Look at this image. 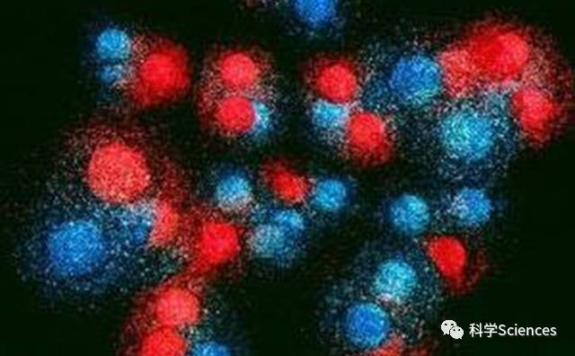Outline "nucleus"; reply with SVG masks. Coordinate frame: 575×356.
<instances>
[{"instance_id":"1","label":"nucleus","mask_w":575,"mask_h":356,"mask_svg":"<svg viewBox=\"0 0 575 356\" xmlns=\"http://www.w3.org/2000/svg\"><path fill=\"white\" fill-rule=\"evenodd\" d=\"M14 258L29 280L66 298L112 292L143 263L122 249L98 210L52 193L24 226Z\"/></svg>"},{"instance_id":"2","label":"nucleus","mask_w":575,"mask_h":356,"mask_svg":"<svg viewBox=\"0 0 575 356\" xmlns=\"http://www.w3.org/2000/svg\"><path fill=\"white\" fill-rule=\"evenodd\" d=\"M415 127L411 156L451 185L491 187L508 173L526 138L513 93L496 85L452 92Z\"/></svg>"},{"instance_id":"3","label":"nucleus","mask_w":575,"mask_h":356,"mask_svg":"<svg viewBox=\"0 0 575 356\" xmlns=\"http://www.w3.org/2000/svg\"><path fill=\"white\" fill-rule=\"evenodd\" d=\"M56 177L51 193L99 210L170 190L146 138L112 129L77 136L63 155Z\"/></svg>"},{"instance_id":"4","label":"nucleus","mask_w":575,"mask_h":356,"mask_svg":"<svg viewBox=\"0 0 575 356\" xmlns=\"http://www.w3.org/2000/svg\"><path fill=\"white\" fill-rule=\"evenodd\" d=\"M345 275L392 310L418 343L448 293L444 272L424 242L384 234L358 249Z\"/></svg>"},{"instance_id":"5","label":"nucleus","mask_w":575,"mask_h":356,"mask_svg":"<svg viewBox=\"0 0 575 356\" xmlns=\"http://www.w3.org/2000/svg\"><path fill=\"white\" fill-rule=\"evenodd\" d=\"M452 92V79L441 54L406 47L383 53L372 70H365L361 99H365L362 106L383 116L397 132L399 120L416 124Z\"/></svg>"},{"instance_id":"6","label":"nucleus","mask_w":575,"mask_h":356,"mask_svg":"<svg viewBox=\"0 0 575 356\" xmlns=\"http://www.w3.org/2000/svg\"><path fill=\"white\" fill-rule=\"evenodd\" d=\"M318 316L322 336L342 354H399L418 343L392 310L347 275L328 287Z\"/></svg>"},{"instance_id":"7","label":"nucleus","mask_w":575,"mask_h":356,"mask_svg":"<svg viewBox=\"0 0 575 356\" xmlns=\"http://www.w3.org/2000/svg\"><path fill=\"white\" fill-rule=\"evenodd\" d=\"M96 210L122 249L143 262L179 247L188 214L170 190L114 209Z\"/></svg>"},{"instance_id":"8","label":"nucleus","mask_w":575,"mask_h":356,"mask_svg":"<svg viewBox=\"0 0 575 356\" xmlns=\"http://www.w3.org/2000/svg\"><path fill=\"white\" fill-rule=\"evenodd\" d=\"M244 252L275 269H289L306 253L316 227L301 206L259 200L243 222Z\"/></svg>"},{"instance_id":"9","label":"nucleus","mask_w":575,"mask_h":356,"mask_svg":"<svg viewBox=\"0 0 575 356\" xmlns=\"http://www.w3.org/2000/svg\"><path fill=\"white\" fill-rule=\"evenodd\" d=\"M135 78L122 95L135 108H149L181 97L190 83V67L185 49L157 35L144 34L132 60Z\"/></svg>"},{"instance_id":"10","label":"nucleus","mask_w":575,"mask_h":356,"mask_svg":"<svg viewBox=\"0 0 575 356\" xmlns=\"http://www.w3.org/2000/svg\"><path fill=\"white\" fill-rule=\"evenodd\" d=\"M178 250L184 271L202 280L232 264L244 251L243 223L209 206L190 211Z\"/></svg>"},{"instance_id":"11","label":"nucleus","mask_w":575,"mask_h":356,"mask_svg":"<svg viewBox=\"0 0 575 356\" xmlns=\"http://www.w3.org/2000/svg\"><path fill=\"white\" fill-rule=\"evenodd\" d=\"M278 76L273 61L263 50L250 47H227L207 59L198 95L240 94L276 104Z\"/></svg>"},{"instance_id":"12","label":"nucleus","mask_w":575,"mask_h":356,"mask_svg":"<svg viewBox=\"0 0 575 356\" xmlns=\"http://www.w3.org/2000/svg\"><path fill=\"white\" fill-rule=\"evenodd\" d=\"M201 281L185 271L164 279L139 300L128 328L157 325L192 334L206 316Z\"/></svg>"},{"instance_id":"13","label":"nucleus","mask_w":575,"mask_h":356,"mask_svg":"<svg viewBox=\"0 0 575 356\" xmlns=\"http://www.w3.org/2000/svg\"><path fill=\"white\" fill-rule=\"evenodd\" d=\"M198 108L206 126L228 141L258 145L271 134L276 104L240 94L198 95Z\"/></svg>"},{"instance_id":"14","label":"nucleus","mask_w":575,"mask_h":356,"mask_svg":"<svg viewBox=\"0 0 575 356\" xmlns=\"http://www.w3.org/2000/svg\"><path fill=\"white\" fill-rule=\"evenodd\" d=\"M490 188L456 184L436 196L438 236L472 235L485 228L499 209Z\"/></svg>"},{"instance_id":"15","label":"nucleus","mask_w":575,"mask_h":356,"mask_svg":"<svg viewBox=\"0 0 575 356\" xmlns=\"http://www.w3.org/2000/svg\"><path fill=\"white\" fill-rule=\"evenodd\" d=\"M303 81L307 99L356 106L363 94L365 70L349 56L320 54L307 63Z\"/></svg>"},{"instance_id":"16","label":"nucleus","mask_w":575,"mask_h":356,"mask_svg":"<svg viewBox=\"0 0 575 356\" xmlns=\"http://www.w3.org/2000/svg\"><path fill=\"white\" fill-rule=\"evenodd\" d=\"M375 220L384 235L422 241L438 236L436 197L403 190L381 200Z\"/></svg>"},{"instance_id":"17","label":"nucleus","mask_w":575,"mask_h":356,"mask_svg":"<svg viewBox=\"0 0 575 356\" xmlns=\"http://www.w3.org/2000/svg\"><path fill=\"white\" fill-rule=\"evenodd\" d=\"M396 149L393 125L376 111L357 105L332 151L349 163L368 165L384 161Z\"/></svg>"},{"instance_id":"18","label":"nucleus","mask_w":575,"mask_h":356,"mask_svg":"<svg viewBox=\"0 0 575 356\" xmlns=\"http://www.w3.org/2000/svg\"><path fill=\"white\" fill-rule=\"evenodd\" d=\"M359 186L348 174L311 176L310 188L302 206L316 226L332 225L350 215L357 206Z\"/></svg>"},{"instance_id":"19","label":"nucleus","mask_w":575,"mask_h":356,"mask_svg":"<svg viewBox=\"0 0 575 356\" xmlns=\"http://www.w3.org/2000/svg\"><path fill=\"white\" fill-rule=\"evenodd\" d=\"M210 204L217 212L243 222L258 200L256 182L240 167L220 170L210 183Z\"/></svg>"},{"instance_id":"20","label":"nucleus","mask_w":575,"mask_h":356,"mask_svg":"<svg viewBox=\"0 0 575 356\" xmlns=\"http://www.w3.org/2000/svg\"><path fill=\"white\" fill-rule=\"evenodd\" d=\"M311 182V176L280 160H269L258 171L257 183L273 201L303 206Z\"/></svg>"},{"instance_id":"21","label":"nucleus","mask_w":575,"mask_h":356,"mask_svg":"<svg viewBox=\"0 0 575 356\" xmlns=\"http://www.w3.org/2000/svg\"><path fill=\"white\" fill-rule=\"evenodd\" d=\"M127 351L134 355L181 356L190 354L191 334L173 328L146 325L128 328Z\"/></svg>"},{"instance_id":"22","label":"nucleus","mask_w":575,"mask_h":356,"mask_svg":"<svg viewBox=\"0 0 575 356\" xmlns=\"http://www.w3.org/2000/svg\"><path fill=\"white\" fill-rule=\"evenodd\" d=\"M143 35L121 26L103 27L93 36V57L97 64L130 62L140 50Z\"/></svg>"},{"instance_id":"23","label":"nucleus","mask_w":575,"mask_h":356,"mask_svg":"<svg viewBox=\"0 0 575 356\" xmlns=\"http://www.w3.org/2000/svg\"><path fill=\"white\" fill-rule=\"evenodd\" d=\"M354 107L307 99L306 114L310 124L330 149L333 150L340 140Z\"/></svg>"},{"instance_id":"24","label":"nucleus","mask_w":575,"mask_h":356,"mask_svg":"<svg viewBox=\"0 0 575 356\" xmlns=\"http://www.w3.org/2000/svg\"><path fill=\"white\" fill-rule=\"evenodd\" d=\"M294 18L306 30L328 33L337 29L341 21V7L332 0H297L290 2Z\"/></svg>"},{"instance_id":"25","label":"nucleus","mask_w":575,"mask_h":356,"mask_svg":"<svg viewBox=\"0 0 575 356\" xmlns=\"http://www.w3.org/2000/svg\"><path fill=\"white\" fill-rule=\"evenodd\" d=\"M230 348L225 343L208 338L191 337L190 353L193 355H227Z\"/></svg>"}]
</instances>
